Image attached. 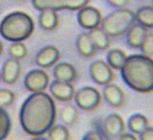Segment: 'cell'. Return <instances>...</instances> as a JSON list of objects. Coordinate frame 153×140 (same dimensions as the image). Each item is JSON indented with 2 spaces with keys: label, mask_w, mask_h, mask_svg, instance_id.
Returning <instances> with one entry per match:
<instances>
[{
  "label": "cell",
  "mask_w": 153,
  "mask_h": 140,
  "mask_svg": "<svg viewBox=\"0 0 153 140\" xmlns=\"http://www.w3.org/2000/svg\"><path fill=\"white\" fill-rule=\"evenodd\" d=\"M60 60V51L54 45H47L37 52L35 61L41 69H50L54 67Z\"/></svg>",
  "instance_id": "cell-12"
},
{
  "label": "cell",
  "mask_w": 153,
  "mask_h": 140,
  "mask_svg": "<svg viewBox=\"0 0 153 140\" xmlns=\"http://www.w3.org/2000/svg\"><path fill=\"white\" fill-rule=\"evenodd\" d=\"M136 23L142 25L148 29L153 28V7L151 5H146L140 7L135 12Z\"/></svg>",
  "instance_id": "cell-23"
},
{
  "label": "cell",
  "mask_w": 153,
  "mask_h": 140,
  "mask_svg": "<svg viewBox=\"0 0 153 140\" xmlns=\"http://www.w3.org/2000/svg\"><path fill=\"white\" fill-rule=\"evenodd\" d=\"M3 50H4V45H3V42H2V41L0 40V56L2 55V53H3Z\"/></svg>",
  "instance_id": "cell-34"
},
{
  "label": "cell",
  "mask_w": 153,
  "mask_h": 140,
  "mask_svg": "<svg viewBox=\"0 0 153 140\" xmlns=\"http://www.w3.org/2000/svg\"><path fill=\"white\" fill-rule=\"evenodd\" d=\"M102 97L112 107H122L126 102V93L117 84H107L102 90Z\"/></svg>",
  "instance_id": "cell-14"
},
{
  "label": "cell",
  "mask_w": 153,
  "mask_h": 140,
  "mask_svg": "<svg viewBox=\"0 0 153 140\" xmlns=\"http://www.w3.org/2000/svg\"><path fill=\"white\" fill-rule=\"evenodd\" d=\"M16 100V94L10 89L1 88L0 89V107L6 109L14 104Z\"/></svg>",
  "instance_id": "cell-27"
},
{
  "label": "cell",
  "mask_w": 153,
  "mask_h": 140,
  "mask_svg": "<svg viewBox=\"0 0 153 140\" xmlns=\"http://www.w3.org/2000/svg\"><path fill=\"white\" fill-rule=\"evenodd\" d=\"M12 122L8 112L0 107V140H6L11 132Z\"/></svg>",
  "instance_id": "cell-24"
},
{
  "label": "cell",
  "mask_w": 153,
  "mask_h": 140,
  "mask_svg": "<svg viewBox=\"0 0 153 140\" xmlns=\"http://www.w3.org/2000/svg\"><path fill=\"white\" fill-rule=\"evenodd\" d=\"M125 84L139 93L153 91V60L143 54H132L126 60L120 69Z\"/></svg>",
  "instance_id": "cell-2"
},
{
  "label": "cell",
  "mask_w": 153,
  "mask_h": 140,
  "mask_svg": "<svg viewBox=\"0 0 153 140\" xmlns=\"http://www.w3.org/2000/svg\"><path fill=\"white\" fill-rule=\"evenodd\" d=\"M24 85L31 93L45 92L50 85V77L45 71L41 69H34L26 74Z\"/></svg>",
  "instance_id": "cell-7"
},
{
  "label": "cell",
  "mask_w": 153,
  "mask_h": 140,
  "mask_svg": "<svg viewBox=\"0 0 153 140\" xmlns=\"http://www.w3.org/2000/svg\"><path fill=\"white\" fill-rule=\"evenodd\" d=\"M35 23L30 14L24 11H12L0 22V35L9 42H24L33 35Z\"/></svg>",
  "instance_id": "cell-3"
},
{
  "label": "cell",
  "mask_w": 153,
  "mask_h": 140,
  "mask_svg": "<svg viewBox=\"0 0 153 140\" xmlns=\"http://www.w3.org/2000/svg\"><path fill=\"white\" fill-rule=\"evenodd\" d=\"M98 131L104 136L106 140L118 138L126 131V123L118 114H110L101 123Z\"/></svg>",
  "instance_id": "cell-8"
},
{
  "label": "cell",
  "mask_w": 153,
  "mask_h": 140,
  "mask_svg": "<svg viewBox=\"0 0 153 140\" xmlns=\"http://www.w3.org/2000/svg\"><path fill=\"white\" fill-rule=\"evenodd\" d=\"M49 92L50 96L53 99L59 100L62 102H70L74 99L76 94V88L73 83L61 82V81L54 80L50 82L49 85Z\"/></svg>",
  "instance_id": "cell-11"
},
{
  "label": "cell",
  "mask_w": 153,
  "mask_h": 140,
  "mask_svg": "<svg viewBox=\"0 0 153 140\" xmlns=\"http://www.w3.org/2000/svg\"><path fill=\"white\" fill-rule=\"evenodd\" d=\"M0 82H1V74H0Z\"/></svg>",
  "instance_id": "cell-35"
},
{
  "label": "cell",
  "mask_w": 153,
  "mask_h": 140,
  "mask_svg": "<svg viewBox=\"0 0 153 140\" xmlns=\"http://www.w3.org/2000/svg\"><path fill=\"white\" fill-rule=\"evenodd\" d=\"M139 140H153V128L151 126L140 134Z\"/></svg>",
  "instance_id": "cell-31"
},
{
  "label": "cell",
  "mask_w": 153,
  "mask_h": 140,
  "mask_svg": "<svg viewBox=\"0 0 153 140\" xmlns=\"http://www.w3.org/2000/svg\"><path fill=\"white\" fill-rule=\"evenodd\" d=\"M19 124L32 137L44 136L57 121V107L48 93H31L19 109Z\"/></svg>",
  "instance_id": "cell-1"
},
{
  "label": "cell",
  "mask_w": 153,
  "mask_h": 140,
  "mask_svg": "<svg viewBox=\"0 0 153 140\" xmlns=\"http://www.w3.org/2000/svg\"><path fill=\"white\" fill-rule=\"evenodd\" d=\"M127 124L131 133L135 135H140L144 130L150 127L149 119L143 114H133L128 119Z\"/></svg>",
  "instance_id": "cell-19"
},
{
  "label": "cell",
  "mask_w": 153,
  "mask_h": 140,
  "mask_svg": "<svg viewBox=\"0 0 153 140\" xmlns=\"http://www.w3.org/2000/svg\"><path fill=\"white\" fill-rule=\"evenodd\" d=\"M128 55L124 50L120 48H113L109 50L106 55V63L112 70H118L123 68Z\"/></svg>",
  "instance_id": "cell-22"
},
{
  "label": "cell",
  "mask_w": 153,
  "mask_h": 140,
  "mask_svg": "<svg viewBox=\"0 0 153 140\" xmlns=\"http://www.w3.org/2000/svg\"><path fill=\"white\" fill-rule=\"evenodd\" d=\"M150 32L151 31H149V29L146 27L136 23L126 34V40H127L128 45L132 48L140 49Z\"/></svg>",
  "instance_id": "cell-16"
},
{
  "label": "cell",
  "mask_w": 153,
  "mask_h": 140,
  "mask_svg": "<svg viewBox=\"0 0 153 140\" xmlns=\"http://www.w3.org/2000/svg\"><path fill=\"white\" fill-rule=\"evenodd\" d=\"M117 140H139V139H138V137L135 134L131 133V132L130 133H126L125 132V133H123L118 137Z\"/></svg>",
  "instance_id": "cell-32"
},
{
  "label": "cell",
  "mask_w": 153,
  "mask_h": 140,
  "mask_svg": "<svg viewBox=\"0 0 153 140\" xmlns=\"http://www.w3.org/2000/svg\"><path fill=\"white\" fill-rule=\"evenodd\" d=\"M76 45L79 53L84 57H92L97 52V49L94 46L88 33L80 34L76 40Z\"/></svg>",
  "instance_id": "cell-17"
},
{
  "label": "cell",
  "mask_w": 153,
  "mask_h": 140,
  "mask_svg": "<svg viewBox=\"0 0 153 140\" xmlns=\"http://www.w3.org/2000/svg\"><path fill=\"white\" fill-rule=\"evenodd\" d=\"M82 140H106V139L104 138V136L96 129V130H91V131L87 132V133L84 135Z\"/></svg>",
  "instance_id": "cell-29"
},
{
  "label": "cell",
  "mask_w": 153,
  "mask_h": 140,
  "mask_svg": "<svg viewBox=\"0 0 153 140\" xmlns=\"http://www.w3.org/2000/svg\"><path fill=\"white\" fill-rule=\"evenodd\" d=\"M89 74L95 83L102 86L110 84L115 79V74L113 70L107 65L105 60H96L91 63L89 67Z\"/></svg>",
  "instance_id": "cell-9"
},
{
  "label": "cell",
  "mask_w": 153,
  "mask_h": 140,
  "mask_svg": "<svg viewBox=\"0 0 153 140\" xmlns=\"http://www.w3.org/2000/svg\"><path fill=\"white\" fill-rule=\"evenodd\" d=\"M49 140H71V133L65 125H54L48 132Z\"/></svg>",
  "instance_id": "cell-25"
},
{
  "label": "cell",
  "mask_w": 153,
  "mask_h": 140,
  "mask_svg": "<svg viewBox=\"0 0 153 140\" xmlns=\"http://www.w3.org/2000/svg\"><path fill=\"white\" fill-rule=\"evenodd\" d=\"M31 140H49V139L45 138L44 136H37V137H33Z\"/></svg>",
  "instance_id": "cell-33"
},
{
  "label": "cell",
  "mask_w": 153,
  "mask_h": 140,
  "mask_svg": "<svg viewBox=\"0 0 153 140\" xmlns=\"http://www.w3.org/2000/svg\"><path fill=\"white\" fill-rule=\"evenodd\" d=\"M74 100L76 107L85 112H93L101 105L103 97L97 88L93 86H85L76 91Z\"/></svg>",
  "instance_id": "cell-5"
},
{
  "label": "cell",
  "mask_w": 153,
  "mask_h": 140,
  "mask_svg": "<svg viewBox=\"0 0 153 140\" xmlns=\"http://www.w3.org/2000/svg\"><path fill=\"white\" fill-rule=\"evenodd\" d=\"M136 24L135 12L128 8H118L103 18L100 28L109 37H120Z\"/></svg>",
  "instance_id": "cell-4"
},
{
  "label": "cell",
  "mask_w": 153,
  "mask_h": 140,
  "mask_svg": "<svg viewBox=\"0 0 153 140\" xmlns=\"http://www.w3.org/2000/svg\"><path fill=\"white\" fill-rule=\"evenodd\" d=\"M8 54L16 60H25L28 55V48L24 42H12L8 47Z\"/></svg>",
  "instance_id": "cell-26"
},
{
  "label": "cell",
  "mask_w": 153,
  "mask_h": 140,
  "mask_svg": "<svg viewBox=\"0 0 153 140\" xmlns=\"http://www.w3.org/2000/svg\"><path fill=\"white\" fill-rule=\"evenodd\" d=\"M79 116V109L76 106L75 104H65V106L61 109L60 112H59V117L62 122V124L65 127H73L76 125V123L78 122Z\"/></svg>",
  "instance_id": "cell-21"
},
{
  "label": "cell",
  "mask_w": 153,
  "mask_h": 140,
  "mask_svg": "<svg viewBox=\"0 0 153 140\" xmlns=\"http://www.w3.org/2000/svg\"><path fill=\"white\" fill-rule=\"evenodd\" d=\"M78 23L82 28L91 31L100 27L103 16L97 7L87 5L78 11Z\"/></svg>",
  "instance_id": "cell-10"
},
{
  "label": "cell",
  "mask_w": 153,
  "mask_h": 140,
  "mask_svg": "<svg viewBox=\"0 0 153 140\" xmlns=\"http://www.w3.org/2000/svg\"><path fill=\"white\" fill-rule=\"evenodd\" d=\"M53 77L55 80L66 83H74L78 78V71L71 63H59L54 66Z\"/></svg>",
  "instance_id": "cell-15"
},
{
  "label": "cell",
  "mask_w": 153,
  "mask_h": 140,
  "mask_svg": "<svg viewBox=\"0 0 153 140\" xmlns=\"http://www.w3.org/2000/svg\"><path fill=\"white\" fill-rule=\"evenodd\" d=\"M108 4L115 8H126V6L130 3V0H106Z\"/></svg>",
  "instance_id": "cell-30"
},
{
  "label": "cell",
  "mask_w": 153,
  "mask_h": 140,
  "mask_svg": "<svg viewBox=\"0 0 153 140\" xmlns=\"http://www.w3.org/2000/svg\"><path fill=\"white\" fill-rule=\"evenodd\" d=\"M0 74H1V81H3L5 84L13 85L14 83L18 82L22 74V65L19 60L11 57L7 58L2 65Z\"/></svg>",
  "instance_id": "cell-13"
},
{
  "label": "cell",
  "mask_w": 153,
  "mask_h": 140,
  "mask_svg": "<svg viewBox=\"0 0 153 140\" xmlns=\"http://www.w3.org/2000/svg\"><path fill=\"white\" fill-rule=\"evenodd\" d=\"M39 24H40L41 28L46 31H52L56 29L59 24V16L57 11L51 10V9L40 11Z\"/></svg>",
  "instance_id": "cell-20"
},
{
  "label": "cell",
  "mask_w": 153,
  "mask_h": 140,
  "mask_svg": "<svg viewBox=\"0 0 153 140\" xmlns=\"http://www.w3.org/2000/svg\"><path fill=\"white\" fill-rule=\"evenodd\" d=\"M141 54L147 56L149 58H153V33L150 32L141 45Z\"/></svg>",
  "instance_id": "cell-28"
},
{
  "label": "cell",
  "mask_w": 153,
  "mask_h": 140,
  "mask_svg": "<svg viewBox=\"0 0 153 140\" xmlns=\"http://www.w3.org/2000/svg\"><path fill=\"white\" fill-rule=\"evenodd\" d=\"M88 34L97 50L104 51V50H107V49L110 47L111 39H110V37L105 33V31L103 30L102 28L98 27V28H96V29H93V30L89 31Z\"/></svg>",
  "instance_id": "cell-18"
},
{
  "label": "cell",
  "mask_w": 153,
  "mask_h": 140,
  "mask_svg": "<svg viewBox=\"0 0 153 140\" xmlns=\"http://www.w3.org/2000/svg\"><path fill=\"white\" fill-rule=\"evenodd\" d=\"M90 0H32V4L37 10L51 9L59 10H80L89 5Z\"/></svg>",
  "instance_id": "cell-6"
}]
</instances>
